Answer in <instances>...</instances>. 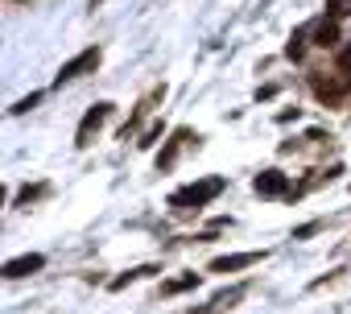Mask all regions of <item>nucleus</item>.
<instances>
[{
	"label": "nucleus",
	"mask_w": 351,
	"mask_h": 314,
	"mask_svg": "<svg viewBox=\"0 0 351 314\" xmlns=\"http://www.w3.org/2000/svg\"><path fill=\"white\" fill-rule=\"evenodd\" d=\"M223 191H228V178H203V182L178 186V191L169 195V207L178 211V215H191V211H203L207 203H215Z\"/></svg>",
	"instance_id": "1"
},
{
	"label": "nucleus",
	"mask_w": 351,
	"mask_h": 314,
	"mask_svg": "<svg viewBox=\"0 0 351 314\" xmlns=\"http://www.w3.org/2000/svg\"><path fill=\"white\" fill-rule=\"evenodd\" d=\"M252 191H256L261 199H293V186H289V178H285L281 170H261V174L252 178Z\"/></svg>",
	"instance_id": "2"
},
{
	"label": "nucleus",
	"mask_w": 351,
	"mask_h": 314,
	"mask_svg": "<svg viewBox=\"0 0 351 314\" xmlns=\"http://www.w3.org/2000/svg\"><path fill=\"white\" fill-rule=\"evenodd\" d=\"M99 58H104V54H99V46H87L83 54H75L71 62H62V71H58V79H54V83H71V79L91 75V71L99 67Z\"/></svg>",
	"instance_id": "3"
},
{
	"label": "nucleus",
	"mask_w": 351,
	"mask_h": 314,
	"mask_svg": "<svg viewBox=\"0 0 351 314\" xmlns=\"http://www.w3.org/2000/svg\"><path fill=\"white\" fill-rule=\"evenodd\" d=\"M108 116H112V104H95V108H87V116L79 120V128H75V145L79 149H87L91 145V136L108 124Z\"/></svg>",
	"instance_id": "4"
},
{
	"label": "nucleus",
	"mask_w": 351,
	"mask_h": 314,
	"mask_svg": "<svg viewBox=\"0 0 351 314\" xmlns=\"http://www.w3.org/2000/svg\"><path fill=\"white\" fill-rule=\"evenodd\" d=\"M310 87H314V95H318L326 108H339V104L351 95V79H322V75H314Z\"/></svg>",
	"instance_id": "5"
},
{
	"label": "nucleus",
	"mask_w": 351,
	"mask_h": 314,
	"mask_svg": "<svg viewBox=\"0 0 351 314\" xmlns=\"http://www.w3.org/2000/svg\"><path fill=\"white\" fill-rule=\"evenodd\" d=\"M269 252L261 248V252H232V256H215L211 265H207V273H236V269H252V265H261Z\"/></svg>",
	"instance_id": "6"
},
{
	"label": "nucleus",
	"mask_w": 351,
	"mask_h": 314,
	"mask_svg": "<svg viewBox=\"0 0 351 314\" xmlns=\"http://www.w3.org/2000/svg\"><path fill=\"white\" fill-rule=\"evenodd\" d=\"M191 141H199V132H191V128H173L169 145H165V149H161V157H157V170H169L173 162H178V153H182Z\"/></svg>",
	"instance_id": "7"
},
{
	"label": "nucleus",
	"mask_w": 351,
	"mask_h": 314,
	"mask_svg": "<svg viewBox=\"0 0 351 314\" xmlns=\"http://www.w3.org/2000/svg\"><path fill=\"white\" fill-rule=\"evenodd\" d=\"M244 293H248V285H232V289L215 293L207 306H199V310H191V314H223V310H232L236 302H244Z\"/></svg>",
	"instance_id": "8"
},
{
	"label": "nucleus",
	"mask_w": 351,
	"mask_h": 314,
	"mask_svg": "<svg viewBox=\"0 0 351 314\" xmlns=\"http://www.w3.org/2000/svg\"><path fill=\"white\" fill-rule=\"evenodd\" d=\"M161 99H165V87H153V91H149V95H145V99H141V104H136V112H132V116H128V124H124V128H120V136H124V141H128V132H136V124H141V120H145V116H149V112H153V104H161Z\"/></svg>",
	"instance_id": "9"
},
{
	"label": "nucleus",
	"mask_w": 351,
	"mask_h": 314,
	"mask_svg": "<svg viewBox=\"0 0 351 314\" xmlns=\"http://www.w3.org/2000/svg\"><path fill=\"white\" fill-rule=\"evenodd\" d=\"M38 269H46V256H42V252H25V256H13V261L5 265V277L13 281V277H29V273H38Z\"/></svg>",
	"instance_id": "10"
},
{
	"label": "nucleus",
	"mask_w": 351,
	"mask_h": 314,
	"mask_svg": "<svg viewBox=\"0 0 351 314\" xmlns=\"http://www.w3.org/2000/svg\"><path fill=\"white\" fill-rule=\"evenodd\" d=\"M153 273H161V269H157V265H136V269H128V273L112 277V281H108V289H112V293H120V289H128L132 281H141V277H153Z\"/></svg>",
	"instance_id": "11"
},
{
	"label": "nucleus",
	"mask_w": 351,
	"mask_h": 314,
	"mask_svg": "<svg viewBox=\"0 0 351 314\" xmlns=\"http://www.w3.org/2000/svg\"><path fill=\"white\" fill-rule=\"evenodd\" d=\"M314 46H318V50H335V46H339V21H330V17L318 21V25H314Z\"/></svg>",
	"instance_id": "12"
},
{
	"label": "nucleus",
	"mask_w": 351,
	"mask_h": 314,
	"mask_svg": "<svg viewBox=\"0 0 351 314\" xmlns=\"http://www.w3.org/2000/svg\"><path fill=\"white\" fill-rule=\"evenodd\" d=\"M199 281H203L199 273H186V277H173V281H165V285H161V293H165V298H173V293H186V289H199Z\"/></svg>",
	"instance_id": "13"
},
{
	"label": "nucleus",
	"mask_w": 351,
	"mask_h": 314,
	"mask_svg": "<svg viewBox=\"0 0 351 314\" xmlns=\"http://www.w3.org/2000/svg\"><path fill=\"white\" fill-rule=\"evenodd\" d=\"M46 195H50V182H38V186H21V195H17V207H29V203L46 199Z\"/></svg>",
	"instance_id": "14"
},
{
	"label": "nucleus",
	"mask_w": 351,
	"mask_h": 314,
	"mask_svg": "<svg viewBox=\"0 0 351 314\" xmlns=\"http://www.w3.org/2000/svg\"><path fill=\"white\" fill-rule=\"evenodd\" d=\"M326 17H330V21L351 17V0H326Z\"/></svg>",
	"instance_id": "15"
},
{
	"label": "nucleus",
	"mask_w": 351,
	"mask_h": 314,
	"mask_svg": "<svg viewBox=\"0 0 351 314\" xmlns=\"http://www.w3.org/2000/svg\"><path fill=\"white\" fill-rule=\"evenodd\" d=\"M302 42H306V29H298V34L289 38V46H285V54H289V58H302V50H306Z\"/></svg>",
	"instance_id": "16"
},
{
	"label": "nucleus",
	"mask_w": 351,
	"mask_h": 314,
	"mask_svg": "<svg viewBox=\"0 0 351 314\" xmlns=\"http://www.w3.org/2000/svg\"><path fill=\"white\" fill-rule=\"evenodd\" d=\"M161 132H165V124H161V120H157V124H149V128H145V136H141V149H149Z\"/></svg>",
	"instance_id": "17"
},
{
	"label": "nucleus",
	"mask_w": 351,
	"mask_h": 314,
	"mask_svg": "<svg viewBox=\"0 0 351 314\" xmlns=\"http://www.w3.org/2000/svg\"><path fill=\"white\" fill-rule=\"evenodd\" d=\"M339 71H343V75H351V38H347V46L339 50Z\"/></svg>",
	"instance_id": "18"
},
{
	"label": "nucleus",
	"mask_w": 351,
	"mask_h": 314,
	"mask_svg": "<svg viewBox=\"0 0 351 314\" xmlns=\"http://www.w3.org/2000/svg\"><path fill=\"white\" fill-rule=\"evenodd\" d=\"M38 99H42V95H29V99H21V104H13V116H21V112H29V108H34Z\"/></svg>",
	"instance_id": "19"
},
{
	"label": "nucleus",
	"mask_w": 351,
	"mask_h": 314,
	"mask_svg": "<svg viewBox=\"0 0 351 314\" xmlns=\"http://www.w3.org/2000/svg\"><path fill=\"white\" fill-rule=\"evenodd\" d=\"M314 232H318V224H302V228L293 232V240H306V236H314Z\"/></svg>",
	"instance_id": "20"
},
{
	"label": "nucleus",
	"mask_w": 351,
	"mask_h": 314,
	"mask_svg": "<svg viewBox=\"0 0 351 314\" xmlns=\"http://www.w3.org/2000/svg\"><path fill=\"white\" fill-rule=\"evenodd\" d=\"M13 5H25V0H13Z\"/></svg>",
	"instance_id": "21"
}]
</instances>
